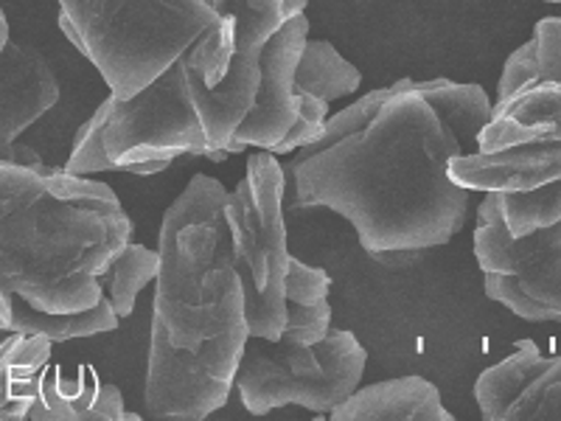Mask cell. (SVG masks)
<instances>
[{
    "label": "cell",
    "mask_w": 561,
    "mask_h": 421,
    "mask_svg": "<svg viewBox=\"0 0 561 421\" xmlns=\"http://www.w3.org/2000/svg\"><path fill=\"white\" fill-rule=\"evenodd\" d=\"M284 189L287 172L275 152L259 149L250 155L244 178L228 197L230 237L244 289L250 338L280 340L287 326V289L300 259L287 248Z\"/></svg>",
    "instance_id": "cell-6"
},
{
    "label": "cell",
    "mask_w": 561,
    "mask_h": 421,
    "mask_svg": "<svg viewBox=\"0 0 561 421\" xmlns=\"http://www.w3.org/2000/svg\"><path fill=\"white\" fill-rule=\"evenodd\" d=\"M489 115V93L474 82L399 79L370 90L325 118L284 169L293 208L348 219L377 262H415L463 228L472 192L449 178V163L478 152Z\"/></svg>",
    "instance_id": "cell-1"
},
{
    "label": "cell",
    "mask_w": 561,
    "mask_h": 421,
    "mask_svg": "<svg viewBox=\"0 0 561 421\" xmlns=\"http://www.w3.org/2000/svg\"><path fill=\"white\" fill-rule=\"evenodd\" d=\"M497 200L511 237H525L561 219V180L530 192H497Z\"/></svg>",
    "instance_id": "cell-23"
},
{
    "label": "cell",
    "mask_w": 561,
    "mask_h": 421,
    "mask_svg": "<svg viewBox=\"0 0 561 421\" xmlns=\"http://www.w3.org/2000/svg\"><path fill=\"white\" fill-rule=\"evenodd\" d=\"M561 138V82L536 79L491 102V115L478 135V152Z\"/></svg>",
    "instance_id": "cell-14"
},
{
    "label": "cell",
    "mask_w": 561,
    "mask_h": 421,
    "mask_svg": "<svg viewBox=\"0 0 561 421\" xmlns=\"http://www.w3.org/2000/svg\"><path fill=\"white\" fill-rule=\"evenodd\" d=\"M365 363L368 351L345 329H332L314 345L250 338L237 371V388L253 416L287 405L332 413L359 388Z\"/></svg>",
    "instance_id": "cell-7"
},
{
    "label": "cell",
    "mask_w": 561,
    "mask_h": 421,
    "mask_svg": "<svg viewBox=\"0 0 561 421\" xmlns=\"http://www.w3.org/2000/svg\"><path fill=\"white\" fill-rule=\"evenodd\" d=\"M293 84L298 96L307 93V96L332 104L337 99L357 93L359 84H363V73L332 43H325V39H307L304 52H300L298 68H295Z\"/></svg>",
    "instance_id": "cell-20"
},
{
    "label": "cell",
    "mask_w": 561,
    "mask_h": 421,
    "mask_svg": "<svg viewBox=\"0 0 561 421\" xmlns=\"http://www.w3.org/2000/svg\"><path fill=\"white\" fill-rule=\"evenodd\" d=\"M158 250H149L135 242H129L124 253L115 259L107 281H104V293H107L118 318H129L135 312V300H138L140 289L158 278Z\"/></svg>",
    "instance_id": "cell-22"
},
{
    "label": "cell",
    "mask_w": 561,
    "mask_h": 421,
    "mask_svg": "<svg viewBox=\"0 0 561 421\" xmlns=\"http://www.w3.org/2000/svg\"><path fill=\"white\" fill-rule=\"evenodd\" d=\"M250 340L248 323L230 326L199 349H174L167 338L152 332L147 365L149 419H208L225 408L237 388V371Z\"/></svg>",
    "instance_id": "cell-9"
},
{
    "label": "cell",
    "mask_w": 561,
    "mask_h": 421,
    "mask_svg": "<svg viewBox=\"0 0 561 421\" xmlns=\"http://www.w3.org/2000/svg\"><path fill=\"white\" fill-rule=\"evenodd\" d=\"M548 3H561V0H548Z\"/></svg>",
    "instance_id": "cell-26"
},
{
    "label": "cell",
    "mask_w": 561,
    "mask_h": 421,
    "mask_svg": "<svg viewBox=\"0 0 561 421\" xmlns=\"http://www.w3.org/2000/svg\"><path fill=\"white\" fill-rule=\"evenodd\" d=\"M51 351L54 340L43 334L12 332L0 343V421L28 419Z\"/></svg>",
    "instance_id": "cell-18"
},
{
    "label": "cell",
    "mask_w": 561,
    "mask_h": 421,
    "mask_svg": "<svg viewBox=\"0 0 561 421\" xmlns=\"http://www.w3.org/2000/svg\"><path fill=\"white\" fill-rule=\"evenodd\" d=\"M474 255L491 300L534 323H561V219L525 237H511L497 192L478 208Z\"/></svg>",
    "instance_id": "cell-8"
},
{
    "label": "cell",
    "mask_w": 561,
    "mask_h": 421,
    "mask_svg": "<svg viewBox=\"0 0 561 421\" xmlns=\"http://www.w3.org/2000/svg\"><path fill=\"white\" fill-rule=\"evenodd\" d=\"M28 419L73 421V419H124L138 421V413L124 408L122 390L115 385H99L93 377H65L45 371L37 402L28 410Z\"/></svg>",
    "instance_id": "cell-17"
},
{
    "label": "cell",
    "mask_w": 561,
    "mask_h": 421,
    "mask_svg": "<svg viewBox=\"0 0 561 421\" xmlns=\"http://www.w3.org/2000/svg\"><path fill=\"white\" fill-rule=\"evenodd\" d=\"M309 0H217V23L192 45V59L205 84L222 82L233 57H259L270 37Z\"/></svg>",
    "instance_id": "cell-12"
},
{
    "label": "cell",
    "mask_w": 561,
    "mask_h": 421,
    "mask_svg": "<svg viewBox=\"0 0 561 421\" xmlns=\"http://www.w3.org/2000/svg\"><path fill=\"white\" fill-rule=\"evenodd\" d=\"M59 102V82L48 59L26 43L9 45L0 54V160L43 167V158L18 138Z\"/></svg>",
    "instance_id": "cell-11"
},
{
    "label": "cell",
    "mask_w": 561,
    "mask_h": 421,
    "mask_svg": "<svg viewBox=\"0 0 561 421\" xmlns=\"http://www.w3.org/2000/svg\"><path fill=\"white\" fill-rule=\"evenodd\" d=\"M192 59L188 52L138 96L118 99L110 93L99 110L79 127L65 172H133L154 174L183 158H210L188 90Z\"/></svg>",
    "instance_id": "cell-5"
},
{
    "label": "cell",
    "mask_w": 561,
    "mask_h": 421,
    "mask_svg": "<svg viewBox=\"0 0 561 421\" xmlns=\"http://www.w3.org/2000/svg\"><path fill=\"white\" fill-rule=\"evenodd\" d=\"M228 197L219 180L197 174L160 223L152 332L174 349H199L230 326L248 323Z\"/></svg>",
    "instance_id": "cell-3"
},
{
    "label": "cell",
    "mask_w": 561,
    "mask_h": 421,
    "mask_svg": "<svg viewBox=\"0 0 561 421\" xmlns=\"http://www.w3.org/2000/svg\"><path fill=\"white\" fill-rule=\"evenodd\" d=\"M332 421L363 419H419L453 421L455 416L440 402V390L424 377H399L388 383L357 388L332 410Z\"/></svg>",
    "instance_id": "cell-16"
},
{
    "label": "cell",
    "mask_w": 561,
    "mask_h": 421,
    "mask_svg": "<svg viewBox=\"0 0 561 421\" xmlns=\"http://www.w3.org/2000/svg\"><path fill=\"white\" fill-rule=\"evenodd\" d=\"M9 20H7V14H3V9H0V54H3V48H7L9 45Z\"/></svg>",
    "instance_id": "cell-25"
},
{
    "label": "cell",
    "mask_w": 561,
    "mask_h": 421,
    "mask_svg": "<svg viewBox=\"0 0 561 421\" xmlns=\"http://www.w3.org/2000/svg\"><path fill=\"white\" fill-rule=\"evenodd\" d=\"M309 39L307 12L287 20L273 37L264 43L259 54V93L244 115V122L233 133L230 155L242 149H267L275 152L278 144L287 138L300 115L304 99L295 93V68H298L300 52Z\"/></svg>",
    "instance_id": "cell-10"
},
{
    "label": "cell",
    "mask_w": 561,
    "mask_h": 421,
    "mask_svg": "<svg viewBox=\"0 0 561 421\" xmlns=\"http://www.w3.org/2000/svg\"><path fill=\"white\" fill-rule=\"evenodd\" d=\"M188 59H192V48H188ZM188 90H192V104L199 118V127L208 140L210 158H228L233 133L244 122V115L250 113L255 93H259V57H233L228 73L217 84H205L192 59Z\"/></svg>",
    "instance_id": "cell-15"
},
{
    "label": "cell",
    "mask_w": 561,
    "mask_h": 421,
    "mask_svg": "<svg viewBox=\"0 0 561 421\" xmlns=\"http://www.w3.org/2000/svg\"><path fill=\"white\" fill-rule=\"evenodd\" d=\"M329 273L312 264L298 262L287 289V326L280 340L298 345H314L332 332V307H329Z\"/></svg>",
    "instance_id": "cell-19"
},
{
    "label": "cell",
    "mask_w": 561,
    "mask_h": 421,
    "mask_svg": "<svg viewBox=\"0 0 561 421\" xmlns=\"http://www.w3.org/2000/svg\"><path fill=\"white\" fill-rule=\"evenodd\" d=\"M449 178L469 192H530L561 180V138L453 158Z\"/></svg>",
    "instance_id": "cell-13"
},
{
    "label": "cell",
    "mask_w": 561,
    "mask_h": 421,
    "mask_svg": "<svg viewBox=\"0 0 561 421\" xmlns=\"http://www.w3.org/2000/svg\"><path fill=\"white\" fill-rule=\"evenodd\" d=\"M59 32L102 73L110 93L138 96L214 23L217 0H57Z\"/></svg>",
    "instance_id": "cell-4"
},
{
    "label": "cell",
    "mask_w": 561,
    "mask_h": 421,
    "mask_svg": "<svg viewBox=\"0 0 561 421\" xmlns=\"http://www.w3.org/2000/svg\"><path fill=\"white\" fill-rule=\"evenodd\" d=\"M536 79L561 82V18H545L536 23L534 37L505 59L503 77L497 82V96Z\"/></svg>",
    "instance_id": "cell-21"
},
{
    "label": "cell",
    "mask_w": 561,
    "mask_h": 421,
    "mask_svg": "<svg viewBox=\"0 0 561 421\" xmlns=\"http://www.w3.org/2000/svg\"><path fill=\"white\" fill-rule=\"evenodd\" d=\"M300 99H304V102H300L298 122H295V127L289 129L287 138L280 140L278 149H275V155L295 152V149L307 147V144L318 140L320 133H323L325 110H329V104L320 102V99H314V96H307V93H300Z\"/></svg>",
    "instance_id": "cell-24"
},
{
    "label": "cell",
    "mask_w": 561,
    "mask_h": 421,
    "mask_svg": "<svg viewBox=\"0 0 561 421\" xmlns=\"http://www.w3.org/2000/svg\"><path fill=\"white\" fill-rule=\"evenodd\" d=\"M133 223L102 180L0 160V298L39 312L93 309Z\"/></svg>",
    "instance_id": "cell-2"
}]
</instances>
